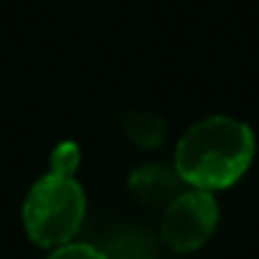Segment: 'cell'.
<instances>
[{
  "label": "cell",
  "instance_id": "cell-1",
  "mask_svg": "<svg viewBox=\"0 0 259 259\" xmlns=\"http://www.w3.org/2000/svg\"><path fill=\"white\" fill-rule=\"evenodd\" d=\"M254 158V133L231 117L196 122L176 148V173L201 191H219L236 183Z\"/></svg>",
  "mask_w": 259,
  "mask_h": 259
},
{
  "label": "cell",
  "instance_id": "cell-2",
  "mask_svg": "<svg viewBox=\"0 0 259 259\" xmlns=\"http://www.w3.org/2000/svg\"><path fill=\"white\" fill-rule=\"evenodd\" d=\"M87 198L74 178L49 173L33 183L23 203V226L33 244L61 246L79 231Z\"/></svg>",
  "mask_w": 259,
  "mask_h": 259
},
{
  "label": "cell",
  "instance_id": "cell-3",
  "mask_svg": "<svg viewBox=\"0 0 259 259\" xmlns=\"http://www.w3.org/2000/svg\"><path fill=\"white\" fill-rule=\"evenodd\" d=\"M219 224V203L208 191L178 193L163 213V239L173 251H193L208 241Z\"/></svg>",
  "mask_w": 259,
  "mask_h": 259
},
{
  "label": "cell",
  "instance_id": "cell-4",
  "mask_svg": "<svg viewBox=\"0 0 259 259\" xmlns=\"http://www.w3.org/2000/svg\"><path fill=\"white\" fill-rule=\"evenodd\" d=\"M178 173L160 165H143L130 173V191L148 206H168L178 196Z\"/></svg>",
  "mask_w": 259,
  "mask_h": 259
},
{
  "label": "cell",
  "instance_id": "cell-5",
  "mask_svg": "<svg viewBox=\"0 0 259 259\" xmlns=\"http://www.w3.org/2000/svg\"><path fill=\"white\" fill-rule=\"evenodd\" d=\"M122 127L138 148H158L165 140V119L155 112H124Z\"/></svg>",
  "mask_w": 259,
  "mask_h": 259
},
{
  "label": "cell",
  "instance_id": "cell-6",
  "mask_svg": "<svg viewBox=\"0 0 259 259\" xmlns=\"http://www.w3.org/2000/svg\"><path fill=\"white\" fill-rule=\"evenodd\" d=\"M51 173L56 176H66L71 178L81 163V150L76 143H59L54 150H51Z\"/></svg>",
  "mask_w": 259,
  "mask_h": 259
},
{
  "label": "cell",
  "instance_id": "cell-7",
  "mask_svg": "<svg viewBox=\"0 0 259 259\" xmlns=\"http://www.w3.org/2000/svg\"><path fill=\"white\" fill-rule=\"evenodd\" d=\"M49 259H109V256L89 244H61Z\"/></svg>",
  "mask_w": 259,
  "mask_h": 259
},
{
  "label": "cell",
  "instance_id": "cell-8",
  "mask_svg": "<svg viewBox=\"0 0 259 259\" xmlns=\"http://www.w3.org/2000/svg\"><path fill=\"white\" fill-rule=\"evenodd\" d=\"M135 259H158V254H155L153 249H148V251H143V254H138Z\"/></svg>",
  "mask_w": 259,
  "mask_h": 259
}]
</instances>
